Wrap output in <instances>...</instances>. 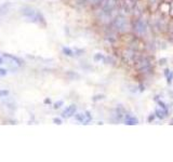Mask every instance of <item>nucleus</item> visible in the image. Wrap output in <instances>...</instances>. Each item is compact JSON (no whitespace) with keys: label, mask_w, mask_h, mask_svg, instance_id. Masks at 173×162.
I'll list each match as a JSON object with an SVG mask.
<instances>
[{"label":"nucleus","mask_w":173,"mask_h":162,"mask_svg":"<svg viewBox=\"0 0 173 162\" xmlns=\"http://www.w3.org/2000/svg\"><path fill=\"white\" fill-rule=\"evenodd\" d=\"M75 113H76V106L71 105V106H68L67 108L62 113V117H63V118H69V117H71L73 115H75Z\"/></svg>","instance_id":"f257e3e1"},{"label":"nucleus","mask_w":173,"mask_h":162,"mask_svg":"<svg viewBox=\"0 0 173 162\" xmlns=\"http://www.w3.org/2000/svg\"><path fill=\"white\" fill-rule=\"evenodd\" d=\"M22 13L26 16V18H36V11L30 7H26V8H23V10H22Z\"/></svg>","instance_id":"f03ea898"},{"label":"nucleus","mask_w":173,"mask_h":162,"mask_svg":"<svg viewBox=\"0 0 173 162\" xmlns=\"http://www.w3.org/2000/svg\"><path fill=\"white\" fill-rule=\"evenodd\" d=\"M126 123L129 125H133V124H138V120L135 117L131 116V115H126Z\"/></svg>","instance_id":"7ed1b4c3"},{"label":"nucleus","mask_w":173,"mask_h":162,"mask_svg":"<svg viewBox=\"0 0 173 162\" xmlns=\"http://www.w3.org/2000/svg\"><path fill=\"white\" fill-rule=\"evenodd\" d=\"M167 113H168V110L167 109H163V108H161V109H160V108H157V109H156V115H157V117L160 118V119L166 118Z\"/></svg>","instance_id":"20e7f679"},{"label":"nucleus","mask_w":173,"mask_h":162,"mask_svg":"<svg viewBox=\"0 0 173 162\" xmlns=\"http://www.w3.org/2000/svg\"><path fill=\"white\" fill-rule=\"evenodd\" d=\"M115 25L119 29H122L124 27H126V20L122 18H118L116 20V22H115Z\"/></svg>","instance_id":"39448f33"},{"label":"nucleus","mask_w":173,"mask_h":162,"mask_svg":"<svg viewBox=\"0 0 173 162\" xmlns=\"http://www.w3.org/2000/svg\"><path fill=\"white\" fill-rule=\"evenodd\" d=\"M4 57H7V58H9V60L13 61V63H15L16 65H22V61L20 60V58H18V57L13 56V55H9V54H4Z\"/></svg>","instance_id":"423d86ee"},{"label":"nucleus","mask_w":173,"mask_h":162,"mask_svg":"<svg viewBox=\"0 0 173 162\" xmlns=\"http://www.w3.org/2000/svg\"><path fill=\"white\" fill-rule=\"evenodd\" d=\"M145 28H146V26H145V24L142 21L136 22V30H138V32H144Z\"/></svg>","instance_id":"0eeeda50"},{"label":"nucleus","mask_w":173,"mask_h":162,"mask_svg":"<svg viewBox=\"0 0 173 162\" xmlns=\"http://www.w3.org/2000/svg\"><path fill=\"white\" fill-rule=\"evenodd\" d=\"M75 117H76V120H77V121L85 122V115H83V113H77Z\"/></svg>","instance_id":"6e6552de"},{"label":"nucleus","mask_w":173,"mask_h":162,"mask_svg":"<svg viewBox=\"0 0 173 162\" xmlns=\"http://www.w3.org/2000/svg\"><path fill=\"white\" fill-rule=\"evenodd\" d=\"M63 53L65 55H67V56H73V55H74L73 50L68 49V48H63Z\"/></svg>","instance_id":"1a4fd4ad"},{"label":"nucleus","mask_w":173,"mask_h":162,"mask_svg":"<svg viewBox=\"0 0 173 162\" xmlns=\"http://www.w3.org/2000/svg\"><path fill=\"white\" fill-rule=\"evenodd\" d=\"M167 77H168V83H171V82H172V79H173V73L171 70H170V73H169V75H168V76H167Z\"/></svg>","instance_id":"9d476101"},{"label":"nucleus","mask_w":173,"mask_h":162,"mask_svg":"<svg viewBox=\"0 0 173 162\" xmlns=\"http://www.w3.org/2000/svg\"><path fill=\"white\" fill-rule=\"evenodd\" d=\"M9 95V91L4 90V91H0V97H6Z\"/></svg>","instance_id":"9b49d317"},{"label":"nucleus","mask_w":173,"mask_h":162,"mask_svg":"<svg viewBox=\"0 0 173 162\" xmlns=\"http://www.w3.org/2000/svg\"><path fill=\"white\" fill-rule=\"evenodd\" d=\"M104 58V56H103L102 54H96L95 56H94V61H101V60H103Z\"/></svg>","instance_id":"f8f14e48"},{"label":"nucleus","mask_w":173,"mask_h":162,"mask_svg":"<svg viewBox=\"0 0 173 162\" xmlns=\"http://www.w3.org/2000/svg\"><path fill=\"white\" fill-rule=\"evenodd\" d=\"M62 105H63V102H62V101H60V102H57V103H55V104H54V108H55V109H57V108H60Z\"/></svg>","instance_id":"ddd939ff"},{"label":"nucleus","mask_w":173,"mask_h":162,"mask_svg":"<svg viewBox=\"0 0 173 162\" xmlns=\"http://www.w3.org/2000/svg\"><path fill=\"white\" fill-rule=\"evenodd\" d=\"M53 122L56 124H62V120H61L60 118H54V119H53Z\"/></svg>","instance_id":"4468645a"},{"label":"nucleus","mask_w":173,"mask_h":162,"mask_svg":"<svg viewBox=\"0 0 173 162\" xmlns=\"http://www.w3.org/2000/svg\"><path fill=\"white\" fill-rule=\"evenodd\" d=\"M8 73H7V69H4V68H1L0 69V76H6Z\"/></svg>","instance_id":"2eb2a0df"},{"label":"nucleus","mask_w":173,"mask_h":162,"mask_svg":"<svg viewBox=\"0 0 173 162\" xmlns=\"http://www.w3.org/2000/svg\"><path fill=\"white\" fill-rule=\"evenodd\" d=\"M103 97H104V96H103V95H97V96H95V97L93 99V101H97V99H102Z\"/></svg>","instance_id":"dca6fc26"},{"label":"nucleus","mask_w":173,"mask_h":162,"mask_svg":"<svg viewBox=\"0 0 173 162\" xmlns=\"http://www.w3.org/2000/svg\"><path fill=\"white\" fill-rule=\"evenodd\" d=\"M154 119H155V116H154V115H152V116L148 117V121H149V122H150V121H153Z\"/></svg>","instance_id":"f3484780"},{"label":"nucleus","mask_w":173,"mask_h":162,"mask_svg":"<svg viewBox=\"0 0 173 162\" xmlns=\"http://www.w3.org/2000/svg\"><path fill=\"white\" fill-rule=\"evenodd\" d=\"M2 62H4V61H2V58H1V57H0V64L2 63Z\"/></svg>","instance_id":"a211bd4d"}]
</instances>
